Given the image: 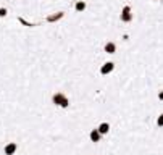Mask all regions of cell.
Listing matches in <instances>:
<instances>
[{
  "label": "cell",
  "instance_id": "1",
  "mask_svg": "<svg viewBox=\"0 0 163 155\" xmlns=\"http://www.w3.org/2000/svg\"><path fill=\"white\" fill-rule=\"evenodd\" d=\"M52 100H53V103H55V105H58V107H63V108H66V107L70 105V100H68V97H66L65 94H61V92L53 94Z\"/></svg>",
  "mask_w": 163,
  "mask_h": 155
},
{
  "label": "cell",
  "instance_id": "2",
  "mask_svg": "<svg viewBox=\"0 0 163 155\" xmlns=\"http://www.w3.org/2000/svg\"><path fill=\"white\" fill-rule=\"evenodd\" d=\"M121 21L123 23L132 21V13H131V7H129V5L123 7V10H121Z\"/></svg>",
  "mask_w": 163,
  "mask_h": 155
},
{
  "label": "cell",
  "instance_id": "3",
  "mask_svg": "<svg viewBox=\"0 0 163 155\" xmlns=\"http://www.w3.org/2000/svg\"><path fill=\"white\" fill-rule=\"evenodd\" d=\"M115 70V63L113 61H107V63H103L102 65V68H100V74H110L111 71Z\"/></svg>",
  "mask_w": 163,
  "mask_h": 155
},
{
  "label": "cell",
  "instance_id": "4",
  "mask_svg": "<svg viewBox=\"0 0 163 155\" xmlns=\"http://www.w3.org/2000/svg\"><path fill=\"white\" fill-rule=\"evenodd\" d=\"M16 150H18V144L16 142H8L5 146V155H13Z\"/></svg>",
  "mask_w": 163,
  "mask_h": 155
},
{
  "label": "cell",
  "instance_id": "5",
  "mask_svg": "<svg viewBox=\"0 0 163 155\" xmlns=\"http://www.w3.org/2000/svg\"><path fill=\"white\" fill-rule=\"evenodd\" d=\"M97 129H99V133L102 134V136H105V134H108V131H110V124L107 123V121H103V123L100 124Z\"/></svg>",
  "mask_w": 163,
  "mask_h": 155
},
{
  "label": "cell",
  "instance_id": "6",
  "mask_svg": "<svg viewBox=\"0 0 163 155\" xmlns=\"http://www.w3.org/2000/svg\"><path fill=\"white\" fill-rule=\"evenodd\" d=\"M89 137H91V141H92V142H99V141H100V137H102V134L99 133V129H92V131H91V134H89Z\"/></svg>",
  "mask_w": 163,
  "mask_h": 155
},
{
  "label": "cell",
  "instance_id": "7",
  "mask_svg": "<svg viewBox=\"0 0 163 155\" xmlns=\"http://www.w3.org/2000/svg\"><path fill=\"white\" fill-rule=\"evenodd\" d=\"M105 52L107 54H115L116 52V44L115 42H107L105 44Z\"/></svg>",
  "mask_w": 163,
  "mask_h": 155
},
{
  "label": "cell",
  "instance_id": "8",
  "mask_svg": "<svg viewBox=\"0 0 163 155\" xmlns=\"http://www.w3.org/2000/svg\"><path fill=\"white\" fill-rule=\"evenodd\" d=\"M86 7H87V5H86V2H84V0H79V2H76V5H74L76 11H79V13L86 10Z\"/></svg>",
  "mask_w": 163,
  "mask_h": 155
},
{
  "label": "cell",
  "instance_id": "9",
  "mask_svg": "<svg viewBox=\"0 0 163 155\" xmlns=\"http://www.w3.org/2000/svg\"><path fill=\"white\" fill-rule=\"evenodd\" d=\"M61 16H63V13H58V15H53V16H50L49 18V21H57V20H60Z\"/></svg>",
  "mask_w": 163,
  "mask_h": 155
},
{
  "label": "cell",
  "instance_id": "10",
  "mask_svg": "<svg viewBox=\"0 0 163 155\" xmlns=\"http://www.w3.org/2000/svg\"><path fill=\"white\" fill-rule=\"evenodd\" d=\"M157 124H158V126H160V128H163V113L160 115V116H158V118H157Z\"/></svg>",
  "mask_w": 163,
  "mask_h": 155
},
{
  "label": "cell",
  "instance_id": "11",
  "mask_svg": "<svg viewBox=\"0 0 163 155\" xmlns=\"http://www.w3.org/2000/svg\"><path fill=\"white\" fill-rule=\"evenodd\" d=\"M3 16H7V8H0V18H3Z\"/></svg>",
  "mask_w": 163,
  "mask_h": 155
},
{
  "label": "cell",
  "instance_id": "12",
  "mask_svg": "<svg viewBox=\"0 0 163 155\" xmlns=\"http://www.w3.org/2000/svg\"><path fill=\"white\" fill-rule=\"evenodd\" d=\"M158 99L163 100V90H160V92H158Z\"/></svg>",
  "mask_w": 163,
  "mask_h": 155
}]
</instances>
